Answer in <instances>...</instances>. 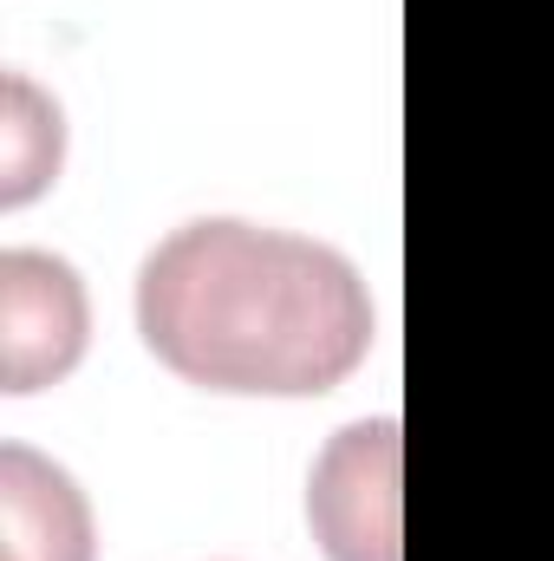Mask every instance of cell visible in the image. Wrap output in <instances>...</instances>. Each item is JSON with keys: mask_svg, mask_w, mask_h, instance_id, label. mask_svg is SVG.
<instances>
[{"mask_svg": "<svg viewBox=\"0 0 554 561\" xmlns=\"http://www.w3.org/2000/svg\"><path fill=\"white\" fill-rule=\"evenodd\" d=\"M138 333L183 386L313 399L366 366L372 294L339 249L313 236L203 216L138 268Z\"/></svg>", "mask_w": 554, "mask_h": 561, "instance_id": "6da1fadb", "label": "cell"}, {"mask_svg": "<svg viewBox=\"0 0 554 561\" xmlns=\"http://www.w3.org/2000/svg\"><path fill=\"white\" fill-rule=\"evenodd\" d=\"M399 470L405 431L399 419H359L333 431L307 483V523L326 561H405L399 523Z\"/></svg>", "mask_w": 554, "mask_h": 561, "instance_id": "7a4b0ae2", "label": "cell"}, {"mask_svg": "<svg viewBox=\"0 0 554 561\" xmlns=\"http://www.w3.org/2000/svg\"><path fill=\"white\" fill-rule=\"evenodd\" d=\"M92 340V300L66 255L7 249L0 255V386L13 399L59 386Z\"/></svg>", "mask_w": 554, "mask_h": 561, "instance_id": "3957f363", "label": "cell"}, {"mask_svg": "<svg viewBox=\"0 0 554 561\" xmlns=\"http://www.w3.org/2000/svg\"><path fill=\"white\" fill-rule=\"evenodd\" d=\"M0 561H99V523L66 463L0 444Z\"/></svg>", "mask_w": 554, "mask_h": 561, "instance_id": "277c9868", "label": "cell"}, {"mask_svg": "<svg viewBox=\"0 0 554 561\" xmlns=\"http://www.w3.org/2000/svg\"><path fill=\"white\" fill-rule=\"evenodd\" d=\"M66 163V112L53 92H39L26 72L0 79V203L26 209L59 183Z\"/></svg>", "mask_w": 554, "mask_h": 561, "instance_id": "5b68a950", "label": "cell"}]
</instances>
